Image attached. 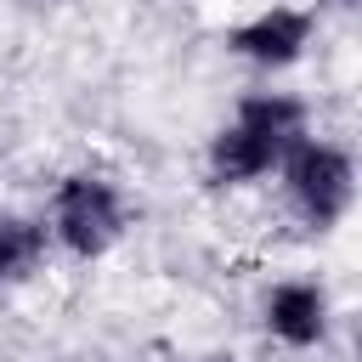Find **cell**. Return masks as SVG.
Wrapping results in <instances>:
<instances>
[{"label": "cell", "instance_id": "6da1fadb", "mask_svg": "<svg viewBox=\"0 0 362 362\" xmlns=\"http://www.w3.org/2000/svg\"><path fill=\"white\" fill-rule=\"evenodd\" d=\"M300 136H305V107L294 96H283V90L243 96L238 113L209 136L204 170L215 187H249L260 175H272Z\"/></svg>", "mask_w": 362, "mask_h": 362}, {"label": "cell", "instance_id": "7a4b0ae2", "mask_svg": "<svg viewBox=\"0 0 362 362\" xmlns=\"http://www.w3.org/2000/svg\"><path fill=\"white\" fill-rule=\"evenodd\" d=\"M124 221H130L124 192L107 175H96V170H74L51 192V238L74 260H102L124 238Z\"/></svg>", "mask_w": 362, "mask_h": 362}, {"label": "cell", "instance_id": "3957f363", "mask_svg": "<svg viewBox=\"0 0 362 362\" xmlns=\"http://www.w3.org/2000/svg\"><path fill=\"white\" fill-rule=\"evenodd\" d=\"M277 175H283V198L294 204V215L305 226H317V232H328L351 209V198H356V164H351V153L334 147V141H317V136H300L283 153Z\"/></svg>", "mask_w": 362, "mask_h": 362}, {"label": "cell", "instance_id": "277c9868", "mask_svg": "<svg viewBox=\"0 0 362 362\" xmlns=\"http://www.w3.org/2000/svg\"><path fill=\"white\" fill-rule=\"evenodd\" d=\"M311 28H317L311 11H300V6H266V11H255V17H243V23L226 28V51L243 57V62H255V68H294L305 57V45H311Z\"/></svg>", "mask_w": 362, "mask_h": 362}, {"label": "cell", "instance_id": "5b68a950", "mask_svg": "<svg viewBox=\"0 0 362 362\" xmlns=\"http://www.w3.org/2000/svg\"><path fill=\"white\" fill-rule=\"evenodd\" d=\"M260 317H266V334H272L277 345L311 351V345H322V334H328V294H322V283H311V277H283V283L266 288Z\"/></svg>", "mask_w": 362, "mask_h": 362}, {"label": "cell", "instance_id": "8992f818", "mask_svg": "<svg viewBox=\"0 0 362 362\" xmlns=\"http://www.w3.org/2000/svg\"><path fill=\"white\" fill-rule=\"evenodd\" d=\"M40 255H45V226H34L23 215H0V283L23 277Z\"/></svg>", "mask_w": 362, "mask_h": 362}, {"label": "cell", "instance_id": "52a82bcc", "mask_svg": "<svg viewBox=\"0 0 362 362\" xmlns=\"http://www.w3.org/2000/svg\"><path fill=\"white\" fill-rule=\"evenodd\" d=\"M322 6H339V11H362V0H322Z\"/></svg>", "mask_w": 362, "mask_h": 362}]
</instances>
